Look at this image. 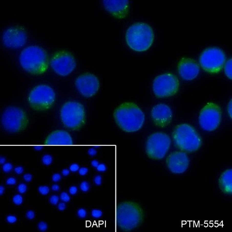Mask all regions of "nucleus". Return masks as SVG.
I'll return each instance as SVG.
<instances>
[{"label":"nucleus","instance_id":"43","mask_svg":"<svg viewBox=\"0 0 232 232\" xmlns=\"http://www.w3.org/2000/svg\"><path fill=\"white\" fill-rule=\"evenodd\" d=\"M69 193L72 195H75L77 193L78 191V188L77 187L75 186H71L69 188Z\"/></svg>","mask_w":232,"mask_h":232},{"label":"nucleus","instance_id":"46","mask_svg":"<svg viewBox=\"0 0 232 232\" xmlns=\"http://www.w3.org/2000/svg\"><path fill=\"white\" fill-rule=\"evenodd\" d=\"M66 205L64 202H61V203H60L58 204L57 208L60 211H63L66 209Z\"/></svg>","mask_w":232,"mask_h":232},{"label":"nucleus","instance_id":"32","mask_svg":"<svg viewBox=\"0 0 232 232\" xmlns=\"http://www.w3.org/2000/svg\"><path fill=\"white\" fill-rule=\"evenodd\" d=\"M59 197L57 195H52L50 198V202L53 205H56L59 202Z\"/></svg>","mask_w":232,"mask_h":232},{"label":"nucleus","instance_id":"26","mask_svg":"<svg viewBox=\"0 0 232 232\" xmlns=\"http://www.w3.org/2000/svg\"><path fill=\"white\" fill-rule=\"evenodd\" d=\"M90 184L86 181H83L82 182L80 185V188L82 191L84 192H86L90 189Z\"/></svg>","mask_w":232,"mask_h":232},{"label":"nucleus","instance_id":"8","mask_svg":"<svg viewBox=\"0 0 232 232\" xmlns=\"http://www.w3.org/2000/svg\"><path fill=\"white\" fill-rule=\"evenodd\" d=\"M56 95L52 88L45 85L34 88L28 97L29 105L35 111H45L50 109L55 102Z\"/></svg>","mask_w":232,"mask_h":232},{"label":"nucleus","instance_id":"24","mask_svg":"<svg viewBox=\"0 0 232 232\" xmlns=\"http://www.w3.org/2000/svg\"><path fill=\"white\" fill-rule=\"evenodd\" d=\"M42 162L46 165L48 166L52 162V157L50 155H45L42 158Z\"/></svg>","mask_w":232,"mask_h":232},{"label":"nucleus","instance_id":"11","mask_svg":"<svg viewBox=\"0 0 232 232\" xmlns=\"http://www.w3.org/2000/svg\"><path fill=\"white\" fill-rule=\"evenodd\" d=\"M179 87L180 82L177 77L170 73L158 75L153 83L154 93L158 98L173 96L177 93Z\"/></svg>","mask_w":232,"mask_h":232},{"label":"nucleus","instance_id":"1","mask_svg":"<svg viewBox=\"0 0 232 232\" xmlns=\"http://www.w3.org/2000/svg\"><path fill=\"white\" fill-rule=\"evenodd\" d=\"M113 116L118 127L128 133L139 130L145 122L144 113L132 102H125L119 106L115 110Z\"/></svg>","mask_w":232,"mask_h":232},{"label":"nucleus","instance_id":"14","mask_svg":"<svg viewBox=\"0 0 232 232\" xmlns=\"http://www.w3.org/2000/svg\"><path fill=\"white\" fill-rule=\"evenodd\" d=\"M78 90L83 97H93L98 91L100 87V81L94 75L86 72L80 75L75 82Z\"/></svg>","mask_w":232,"mask_h":232},{"label":"nucleus","instance_id":"29","mask_svg":"<svg viewBox=\"0 0 232 232\" xmlns=\"http://www.w3.org/2000/svg\"><path fill=\"white\" fill-rule=\"evenodd\" d=\"M27 186L26 184L21 183L19 184L18 186V191L20 193L24 194L26 192Z\"/></svg>","mask_w":232,"mask_h":232},{"label":"nucleus","instance_id":"5","mask_svg":"<svg viewBox=\"0 0 232 232\" xmlns=\"http://www.w3.org/2000/svg\"><path fill=\"white\" fill-rule=\"evenodd\" d=\"M172 136L176 146L185 152L197 151L202 146V141L199 134L194 127L188 124L176 126Z\"/></svg>","mask_w":232,"mask_h":232},{"label":"nucleus","instance_id":"49","mask_svg":"<svg viewBox=\"0 0 232 232\" xmlns=\"http://www.w3.org/2000/svg\"><path fill=\"white\" fill-rule=\"evenodd\" d=\"M62 174L64 175V176H68L69 174V173L70 172L67 169H64L62 171Z\"/></svg>","mask_w":232,"mask_h":232},{"label":"nucleus","instance_id":"27","mask_svg":"<svg viewBox=\"0 0 232 232\" xmlns=\"http://www.w3.org/2000/svg\"><path fill=\"white\" fill-rule=\"evenodd\" d=\"M38 228L39 230L41 232H45L47 229L48 225L47 223L44 222H40L38 224Z\"/></svg>","mask_w":232,"mask_h":232},{"label":"nucleus","instance_id":"18","mask_svg":"<svg viewBox=\"0 0 232 232\" xmlns=\"http://www.w3.org/2000/svg\"><path fill=\"white\" fill-rule=\"evenodd\" d=\"M180 77L185 80H192L197 77L199 72V66L197 61L191 58L184 57L177 65Z\"/></svg>","mask_w":232,"mask_h":232},{"label":"nucleus","instance_id":"19","mask_svg":"<svg viewBox=\"0 0 232 232\" xmlns=\"http://www.w3.org/2000/svg\"><path fill=\"white\" fill-rule=\"evenodd\" d=\"M103 7L112 16L123 19L128 15L129 3L128 0H105L102 1Z\"/></svg>","mask_w":232,"mask_h":232},{"label":"nucleus","instance_id":"53","mask_svg":"<svg viewBox=\"0 0 232 232\" xmlns=\"http://www.w3.org/2000/svg\"><path fill=\"white\" fill-rule=\"evenodd\" d=\"M41 149V147L40 146H37L35 147V149L36 150H37V151H39V150H40Z\"/></svg>","mask_w":232,"mask_h":232},{"label":"nucleus","instance_id":"36","mask_svg":"<svg viewBox=\"0 0 232 232\" xmlns=\"http://www.w3.org/2000/svg\"><path fill=\"white\" fill-rule=\"evenodd\" d=\"M35 213L32 210H29L27 212L26 216L28 219L29 220H32L35 217Z\"/></svg>","mask_w":232,"mask_h":232},{"label":"nucleus","instance_id":"30","mask_svg":"<svg viewBox=\"0 0 232 232\" xmlns=\"http://www.w3.org/2000/svg\"><path fill=\"white\" fill-rule=\"evenodd\" d=\"M13 166L12 164L10 163H5L2 166V170L5 173H8L10 172H11V170L13 169Z\"/></svg>","mask_w":232,"mask_h":232},{"label":"nucleus","instance_id":"52","mask_svg":"<svg viewBox=\"0 0 232 232\" xmlns=\"http://www.w3.org/2000/svg\"><path fill=\"white\" fill-rule=\"evenodd\" d=\"M6 162V159L4 157H1V159H0V163L1 164H4L5 162Z\"/></svg>","mask_w":232,"mask_h":232},{"label":"nucleus","instance_id":"21","mask_svg":"<svg viewBox=\"0 0 232 232\" xmlns=\"http://www.w3.org/2000/svg\"><path fill=\"white\" fill-rule=\"evenodd\" d=\"M219 185L220 189L223 193L232 195V169H228L222 174L219 177Z\"/></svg>","mask_w":232,"mask_h":232},{"label":"nucleus","instance_id":"15","mask_svg":"<svg viewBox=\"0 0 232 232\" xmlns=\"http://www.w3.org/2000/svg\"><path fill=\"white\" fill-rule=\"evenodd\" d=\"M27 34L21 27H11L5 32L2 37V42L8 48H19L26 43Z\"/></svg>","mask_w":232,"mask_h":232},{"label":"nucleus","instance_id":"40","mask_svg":"<svg viewBox=\"0 0 232 232\" xmlns=\"http://www.w3.org/2000/svg\"><path fill=\"white\" fill-rule=\"evenodd\" d=\"M14 171L16 173L18 174H21L24 173V168L21 166H18L16 167L14 169Z\"/></svg>","mask_w":232,"mask_h":232},{"label":"nucleus","instance_id":"23","mask_svg":"<svg viewBox=\"0 0 232 232\" xmlns=\"http://www.w3.org/2000/svg\"><path fill=\"white\" fill-rule=\"evenodd\" d=\"M13 202L16 205H21L23 202V198L22 195L19 194L14 195L13 198Z\"/></svg>","mask_w":232,"mask_h":232},{"label":"nucleus","instance_id":"42","mask_svg":"<svg viewBox=\"0 0 232 232\" xmlns=\"http://www.w3.org/2000/svg\"><path fill=\"white\" fill-rule=\"evenodd\" d=\"M227 111L229 116L230 117V118H232V100H231L228 103L227 106Z\"/></svg>","mask_w":232,"mask_h":232},{"label":"nucleus","instance_id":"28","mask_svg":"<svg viewBox=\"0 0 232 232\" xmlns=\"http://www.w3.org/2000/svg\"><path fill=\"white\" fill-rule=\"evenodd\" d=\"M91 215L94 218H99L102 216V213L101 210L98 209H94L92 210Z\"/></svg>","mask_w":232,"mask_h":232},{"label":"nucleus","instance_id":"25","mask_svg":"<svg viewBox=\"0 0 232 232\" xmlns=\"http://www.w3.org/2000/svg\"><path fill=\"white\" fill-rule=\"evenodd\" d=\"M38 191L40 194L45 195L48 194L50 192V188L47 186H40L39 187Z\"/></svg>","mask_w":232,"mask_h":232},{"label":"nucleus","instance_id":"39","mask_svg":"<svg viewBox=\"0 0 232 232\" xmlns=\"http://www.w3.org/2000/svg\"><path fill=\"white\" fill-rule=\"evenodd\" d=\"M61 176L59 173H55L53 174L52 177V180L53 181L55 182H57L61 180Z\"/></svg>","mask_w":232,"mask_h":232},{"label":"nucleus","instance_id":"34","mask_svg":"<svg viewBox=\"0 0 232 232\" xmlns=\"http://www.w3.org/2000/svg\"><path fill=\"white\" fill-rule=\"evenodd\" d=\"M7 222L10 224H13L16 223L17 221V218L15 216L13 215H9L7 217Z\"/></svg>","mask_w":232,"mask_h":232},{"label":"nucleus","instance_id":"4","mask_svg":"<svg viewBox=\"0 0 232 232\" xmlns=\"http://www.w3.org/2000/svg\"><path fill=\"white\" fill-rule=\"evenodd\" d=\"M125 39L127 45L132 50L137 52L145 51L151 47L153 43V30L146 23H136L128 28Z\"/></svg>","mask_w":232,"mask_h":232},{"label":"nucleus","instance_id":"16","mask_svg":"<svg viewBox=\"0 0 232 232\" xmlns=\"http://www.w3.org/2000/svg\"><path fill=\"white\" fill-rule=\"evenodd\" d=\"M166 164L172 173H184L188 169L189 160L187 155L182 151H174L166 158Z\"/></svg>","mask_w":232,"mask_h":232},{"label":"nucleus","instance_id":"47","mask_svg":"<svg viewBox=\"0 0 232 232\" xmlns=\"http://www.w3.org/2000/svg\"><path fill=\"white\" fill-rule=\"evenodd\" d=\"M60 186H59V185L58 184H54L53 185L52 187H51V189H52V191H58L60 190Z\"/></svg>","mask_w":232,"mask_h":232},{"label":"nucleus","instance_id":"38","mask_svg":"<svg viewBox=\"0 0 232 232\" xmlns=\"http://www.w3.org/2000/svg\"><path fill=\"white\" fill-rule=\"evenodd\" d=\"M24 180L27 182H30L32 181L33 176L30 173H27L23 176Z\"/></svg>","mask_w":232,"mask_h":232},{"label":"nucleus","instance_id":"45","mask_svg":"<svg viewBox=\"0 0 232 232\" xmlns=\"http://www.w3.org/2000/svg\"><path fill=\"white\" fill-rule=\"evenodd\" d=\"M97 168V170L99 172H104L107 169V167H106L105 165L103 164H99Z\"/></svg>","mask_w":232,"mask_h":232},{"label":"nucleus","instance_id":"10","mask_svg":"<svg viewBox=\"0 0 232 232\" xmlns=\"http://www.w3.org/2000/svg\"><path fill=\"white\" fill-rule=\"evenodd\" d=\"M171 139L163 133H155L149 136L146 143V152L149 158L161 160L164 157L171 145Z\"/></svg>","mask_w":232,"mask_h":232},{"label":"nucleus","instance_id":"33","mask_svg":"<svg viewBox=\"0 0 232 232\" xmlns=\"http://www.w3.org/2000/svg\"><path fill=\"white\" fill-rule=\"evenodd\" d=\"M77 214L79 217H80L81 218H85L86 216L87 212L85 209L81 208L78 210Z\"/></svg>","mask_w":232,"mask_h":232},{"label":"nucleus","instance_id":"50","mask_svg":"<svg viewBox=\"0 0 232 232\" xmlns=\"http://www.w3.org/2000/svg\"><path fill=\"white\" fill-rule=\"evenodd\" d=\"M91 165H92V166L95 167H97V166H98V162L97 160H93V161H92V162H91Z\"/></svg>","mask_w":232,"mask_h":232},{"label":"nucleus","instance_id":"6","mask_svg":"<svg viewBox=\"0 0 232 232\" xmlns=\"http://www.w3.org/2000/svg\"><path fill=\"white\" fill-rule=\"evenodd\" d=\"M61 118L65 127L72 130H79L86 123L85 110L81 103L68 101L61 109Z\"/></svg>","mask_w":232,"mask_h":232},{"label":"nucleus","instance_id":"37","mask_svg":"<svg viewBox=\"0 0 232 232\" xmlns=\"http://www.w3.org/2000/svg\"><path fill=\"white\" fill-rule=\"evenodd\" d=\"M94 184L97 185H100L102 184V177L100 175H97L94 178Z\"/></svg>","mask_w":232,"mask_h":232},{"label":"nucleus","instance_id":"9","mask_svg":"<svg viewBox=\"0 0 232 232\" xmlns=\"http://www.w3.org/2000/svg\"><path fill=\"white\" fill-rule=\"evenodd\" d=\"M226 57L223 50L217 47H210L202 53L199 64L204 70L210 74L220 72L224 66Z\"/></svg>","mask_w":232,"mask_h":232},{"label":"nucleus","instance_id":"35","mask_svg":"<svg viewBox=\"0 0 232 232\" xmlns=\"http://www.w3.org/2000/svg\"><path fill=\"white\" fill-rule=\"evenodd\" d=\"M17 183V180L15 177H10L6 180V184L8 185H13Z\"/></svg>","mask_w":232,"mask_h":232},{"label":"nucleus","instance_id":"48","mask_svg":"<svg viewBox=\"0 0 232 232\" xmlns=\"http://www.w3.org/2000/svg\"><path fill=\"white\" fill-rule=\"evenodd\" d=\"M88 153L90 155H94L97 154V151L94 149H90L88 151Z\"/></svg>","mask_w":232,"mask_h":232},{"label":"nucleus","instance_id":"20","mask_svg":"<svg viewBox=\"0 0 232 232\" xmlns=\"http://www.w3.org/2000/svg\"><path fill=\"white\" fill-rule=\"evenodd\" d=\"M45 144L48 145H69L72 143L70 134L64 130H55L49 134L45 140Z\"/></svg>","mask_w":232,"mask_h":232},{"label":"nucleus","instance_id":"17","mask_svg":"<svg viewBox=\"0 0 232 232\" xmlns=\"http://www.w3.org/2000/svg\"><path fill=\"white\" fill-rule=\"evenodd\" d=\"M173 116L170 107L165 104H158L151 110V118L158 127L164 128L168 126L172 121Z\"/></svg>","mask_w":232,"mask_h":232},{"label":"nucleus","instance_id":"31","mask_svg":"<svg viewBox=\"0 0 232 232\" xmlns=\"http://www.w3.org/2000/svg\"><path fill=\"white\" fill-rule=\"evenodd\" d=\"M60 199L62 202H68L70 201V197L67 193L64 192L61 193L60 195Z\"/></svg>","mask_w":232,"mask_h":232},{"label":"nucleus","instance_id":"12","mask_svg":"<svg viewBox=\"0 0 232 232\" xmlns=\"http://www.w3.org/2000/svg\"><path fill=\"white\" fill-rule=\"evenodd\" d=\"M221 120V109L216 103H207L199 113V125L202 129L207 131H213L217 129Z\"/></svg>","mask_w":232,"mask_h":232},{"label":"nucleus","instance_id":"41","mask_svg":"<svg viewBox=\"0 0 232 232\" xmlns=\"http://www.w3.org/2000/svg\"><path fill=\"white\" fill-rule=\"evenodd\" d=\"M69 168L70 171H72V172H76L78 171L79 168V166L77 164H73L70 166Z\"/></svg>","mask_w":232,"mask_h":232},{"label":"nucleus","instance_id":"44","mask_svg":"<svg viewBox=\"0 0 232 232\" xmlns=\"http://www.w3.org/2000/svg\"><path fill=\"white\" fill-rule=\"evenodd\" d=\"M88 169L86 167H81L79 170V174L81 176H84L87 173Z\"/></svg>","mask_w":232,"mask_h":232},{"label":"nucleus","instance_id":"13","mask_svg":"<svg viewBox=\"0 0 232 232\" xmlns=\"http://www.w3.org/2000/svg\"><path fill=\"white\" fill-rule=\"evenodd\" d=\"M50 65L53 70L57 75L66 76L75 70L76 61L72 53L67 50H59L53 54Z\"/></svg>","mask_w":232,"mask_h":232},{"label":"nucleus","instance_id":"7","mask_svg":"<svg viewBox=\"0 0 232 232\" xmlns=\"http://www.w3.org/2000/svg\"><path fill=\"white\" fill-rule=\"evenodd\" d=\"M1 121L2 127L7 131L17 133L26 129L29 118L26 112L22 108L10 107L3 112Z\"/></svg>","mask_w":232,"mask_h":232},{"label":"nucleus","instance_id":"51","mask_svg":"<svg viewBox=\"0 0 232 232\" xmlns=\"http://www.w3.org/2000/svg\"><path fill=\"white\" fill-rule=\"evenodd\" d=\"M5 188L2 185L0 186V195H2L4 192Z\"/></svg>","mask_w":232,"mask_h":232},{"label":"nucleus","instance_id":"2","mask_svg":"<svg viewBox=\"0 0 232 232\" xmlns=\"http://www.w3.org/2000/svg\"><path fill=\"white\" fill-rule=\"evenodd\" d=\"M20 64L24 70L30 74L41 75L49 66V57L44 49L37 46H31L22 50L19 57Z\"/></svg>","mask_w":232,"mask_h":232},{"label":"nucleus","instance_id":"22","mask_svg":"<svg viewBox=\"0 0 232 232\" xmlns=\"http://www.w3.org/2000/svg\"><path fill=\"white\" fill-rule=\"evenodd\" d=\"M232 58L228 59V61L225 62L224 64V72L225 75L228 78L232 79Z\"/></svg>","mask_w":232,"mask_h":232},{"label":"nucleus","instance_id":"3","mask_svg":"<svg viewBox=\"0 0 232 232\" xmlns=\"http://www.w3.org/2000/svg\"><path fill=\"white\" fill-rule=\"evenodd\" d=\"M144 218L142 209L132 202H124L117 208L116 220L118 228L124 231H130L141 225Z\"/></svg>","mask_w":232,"mask_h":232}]
</instances>
